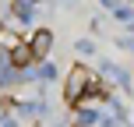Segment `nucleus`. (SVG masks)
<instances>
[{"instance_id": "2", "label": "nucleus", "mask_w": 134, "mask_h": 127, "mask_svg": "<svg viewBox=\"0 0 134 127\" xmlns=\"http://www.w3.org/2000/svg\"><path fill=\"white\" fill-rule=\"evenodd\" d=\"M28 46H32V53H35V60H46V53H49V46H53V32L49 28H39V32L28 39Z\"/></svg>"}, {"instance_id": "1", "label": "nucleus", "mask_w": 134, "mask_h": 127, "mask_svg": "<svg viewBox=\"0 0 134 127\" xmlns=\"http://www.w3.org/2000/svg\"><path fill=\"white\" fill-rule=\"evenodd\" d=\"M7 60H11V67H18V71H28L32 64H39L28 42H14V46H11V57H7Z\"/></svg>"}]
</instances>
